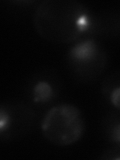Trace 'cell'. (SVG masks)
<instances>
[{
	"instance_id": "1",
	"label": "cell",
	"mask_w": 120,
	"mask_h": 160,
	"mask_svg": "<svg viewBox=\"0 0 120 160\" xmlns=\"http://www.w3.org/2000/svg\"><path fill=\"white\" fill-rule=\"evenodd\" d=\"M33 24L46 41L70 44L104 33L108 22L75 0H44L35 9Z\"/></svg>"
},
{
	"instance_id": "2",
	"label": "cell",
	"mask_w": 120,
	"mask_h": 160,
	"mask_svg": "<svg viewBox=\"0 0 120 160\" xmlns=\"http://www.w3.org/2000/svg\"><path fill=\"white\" fill-rule=\"evenodd\" d=\"M85 118L77 106L69 103L56 104L42 118L41 133L53 145L66 147L78 142L85 132Z\"/></svg>"
},
{
	"instance_id": "3",
	"label": "cell",
	"mask_w": 120,
	"mask_h": 160,
	"mask_svg": "<svg viewBox=\"0 0 120 160\" xmlns=\"http://www.w3.org/2000/svg\"><path fill=\"white\" fill-rule=\"evenodd\" d=\"M66 60L73 76L87 83L97 79L105 70L107 54L96 39L84 38L72 43Z\"/></svg>"
},
{
	"instance_id": "4",
	"label": "cell",
	"mask_w": 120,
	"mask_h": 160,
	"mask_svg": "<svg viewBox=\"0 0 120 160\" xmlns=\"http://www.w3.org/2000/svg\"><path fill=\"white\" fill-rule=\"evenodd\" d=\"M35 120V112L23 102L2 103L0 106V138L2 141L25 136Z\"/></svg>"
},
{
	"instance_id": "5",
	"label": "cell",
	"mask_w": 120,
	"mask_h": 160,
	"mask_svg": "<svg viewBox=\"0 0 120 160\" xmlns=\"http://www.w3.org/2000/svg\"><path fill=\"white\" fill-rule=\"evenodd\" d=\"M28 90L33 104L46 105L57 98L60 92V82L54 72H40L30 80Z\"/></svg>"
},
{
	"instance_id": "6",
	"label": "cell",
	"mask_w": 120,
	"mask_h": 160,
	"mask_svg": "<svg viewBox=\"0 0 120 160\" xmlns=\"http://www.w3.org/2000/svg\"><path fill=\"white\" fill-rule=\"evenodd\" d=\"M101 92L113 110L120 111V71H114L104 78Z\"/></svg>"
},
{
	"instance_id": "7",
	"label": "cell",
	"mask_w": 120,
	"mask_h": 160,
	"mask_svg": "<svg viewBox=\"0 0 120 160\" xmlns=\"http://www.w3.org/2000/svg\"><path fill=\"white\" fill-rule=\"evenodd\" d=\"M102 132L110 144H120V111L112 110L103 118Z\"/></svg>"
},
{
	"instance_id": "8",
	"label": "cell",
	"mask_w": 120,
	"mask_h": 160,
	"mask_svg": "<svg viewBox=\"0 0 120 160\" xmlns=\"http://www.w3.org/2000/svg\"><path fill=\"white\" fill-rule=\"evenodd\" d=\"M100 159L104 160H120V144L112 145L102 152Z\"/></svg>"
}]
</instances>
